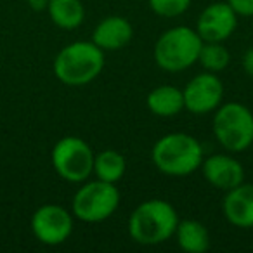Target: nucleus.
I'll list each match as a JSON object with an SVG mask.
<instances>
[{
    "mask_svg": "<svg viewBox=\"0 0 253 253\" xmlns=\"http://www.w3.org/2000/svg\"><path fill=\"white\" fill-rule=\"evenodd\" d=\"M177 224V211L169 201L148 200L132 211L128 232L139 245L155 246L175 234Z\"/></svg>",
    "mask_w": 253,
    "mask_h": 253,
    "instance_id": "1",
    "label": "nucleus"
},
{
    "mask_svg": "<svg viewBox=\"0 0 253 253\" xmlns=\"http://www.w3.org/2000/svg\"><path fill=\"white\" fill-rule=\"evenodd\" d=\"M104 54L94 42H73L61 49L54 59V75L70 87L87 85L101 75Z\"/></svg>",
    "mask_w": 253,
    "mask_h": 253,
    "instance_id": "2",
    "label": "nucleus"
},
{
    "mask_svg": "<svg viewBox=\"0 0 253 253\" xmlns=\"http://www.w3.org/2000/svg\"><path fill=\"white\" fill-rule=\"evenodd\" d=\"M151 156L162 173L186 177L203 163V148L189 134H169L156 142Z\"/></svg>",
    "mask_w": 253,
    "mask_h": 253,
    "instance_id": "3",
    "label": "nucleus"
},
{
    "mask_svg": "<svg viewBox=\"0 0 253 253\" xmlns=\"http://www.w3.org/2000/svg\"><path fill=\"white\" fill-rule=\"evenodd\" d=\"M203 40L189 26H175L165 32L155 45V61L162 70L177 73L198 61Z\"/></svg>",
    "mask_w": 253,
    "mask_h": 253,
    "instance_id": "4",
    "label": "nucleus"
},
{
    "mask_svg": "<svg viewBox=\"0 0 253 253\" xmlns=\"http://www.w3.org/2000/svg\"><path fill=\"white\" fill-rule=\"evenodd\" d=\"M213 134L229 153L245 151L253 144V115L246 106L227 102L213 116Z\"/></svg>",
    "mask_w": 253,
    "mask_h": 253,
    "instance_id": "5",
    "label": "nucleus"
},
{
    "mask_svg": "<svg viewBox=\"0 0 253 253\" xmlns=\"http://www.w3.org/2000/svg\"><path fill=\"white\" fill-rule=\"evenodd\" d=\"M50 158L56 173L68 182H84L94 172L95 155L80 137L68 135L57 141Z\"/></svg>",
    "mask_w": 253,
    "mask_h": 253,
    "instance_id": "6",
    "label": "nucleus"
},
{
    "mask_svg": "<svg viewBox=\"0 0 253 253\" xmlns=\"http://www.w3.org/2000/svg\"><path fill=\"white\" fill-rule=\"evenodd\" d=\"M120 205V193L115 184L94 180L77 191L73 198V213L84 222H101L111 217Z\"/></svg>",
    "mask_w": 253,
    "mask_h": 253,
    "instance_id": "7",
    "label": "nucleus"
},
{
    "mask_svg": "<svg viewBox=\"0 0 253 253\" xmlns=\"http://www.w3.org/2000/svg\"><path fill=\"white\" fill-rule=\"evenodd\" d=\"M32 231L40 243L57 246L73 232V218L66 208L59 205H43L33 213Z\"/></svg>",
    "mask_w": 253,
    "mask_h": 253,
    "instance_id": "8",
    "label": "nucleus"
},
{
    "mask_svg": "<svg viewBox=\"0 0 253 253\" xmlns=\"http://www.w3.org/2000/svg\"><path fill=\"white\" fill-rule=\"evenodd\" d=\"M184 94V108L194 115H205L217 108L224 97V85L220 78L213 73L196 75L186 88Z\"/></svg>",
    "mask_w": 253,
    "mask_h": 253,
    "instance_id": "9",
    "label": "nucleus"
},
{
    "mask_svg": "<svg viewBox=\"0 0 253 253\" xmlns=\"http://www.w3.org/2000/svg\"><path fill=\"white\" fill-rule=\"evenodd\" d=\"M238 26V14L229 2L208 5L198 18L196 32L203 42H224Z\"/></svg>",
    "mask_w": 253,
    "mask_h": 253,
    "instance_id": "10",
    "label": "nucleus"
},
{
    "mask_svg": "<svg viewBox=\"0 0 253 253\" xmlns=\"http://www.w3.org/2000/svg\"><path fill=\"white\" fill-rule=\"evenodd\" d=\"M203 177L210 186L231 191L245 180V172L238 160L225 155H213L203 162Z\"/></svg>",
    "mask_w": 253,
    "mask_h": 253,
    "instance_id": "11",
    "label": "nucleus"
},
{
    "mask_svg": "<svg viewBox=\"0 0 253 253\" xmlns=\"http://www.w3.org/2000/svg\"><path fill=\"white\" fill-rule=\"evenodd\" d=\"M224 215L239 229L253 227V184H239L227 191L222 203Z\"/></svg>",
    "mask_w": 253,
    "mask_h": 253,
    "instance_id": "12",
    "label": "nucleus"
},
{
    "mask_svg": "<svg viewBox=\"0 0 253 253\" xmlns=\"http://www.w3.org/2000/svg\"><path fill=\"white\" fill-rule=\"evenodd\" d=\"M132 25L120 16H109L95 26L92 42L102 50H120L130 42Z\"/></svg>",
    "mask_w": 253,
    "mask_h": 253,
    "instance_id": "13",
    "label": "nucleus"
},
{
    "mask_svg": "<svg viewBox=\"0 0 253 253\" xmlns=\"http://www.w3.org/2000/svg\"><path fill=\"white\" fill-rule=\"evenodd\" d=\"M146 102L149 111L155 113L156 116L169 118L179 115L184 109V94L173 85H160L149 92Z\"/></svg>",
    "mask_w": 253,
    "mask_h": 253,
    "instance_id": "14",
    "label": "nucleus"
},
{
    "mask_svg": "<svg viewBox=\"0 0 253 253\" xmlns=\"http://www.w3.org/2000/svg\"><path fill=\"white\" fill-rule=\"evenodd\" d=\"M177 245L187 253H203L210 248V234L198 220H179L175 229Z\"/></svg>",
    "mask_w": 253,
    "mask_h": 253,
    "instance_id": "15",
    "label": "nucleus"
},
{
    "mask_svg": "<svg viewBox=\"0 0 253 253\" xmlns=\"http://www.w3.org/2000/svg\"><path fill=\"white\" fill-rule=\"evenodd\" d=\"M47 9L54 25L64 30L78 28L85 16L80 0H49Z\"/></svg>",
    "mask_w": 253,
    "mask_h": 253,
    "instance_id": "16",
    "label": "nucleus"
},
{
    "mask_svg": "<svg viewBox=\"0 0 253 253\" xmlns=\"http://www.w3.org/2000/svg\"><path fill=\"white\" fill-rule=\"evenodd\" d=\"M125 158L113 149H106V151L95 155L94 158V173L99 180H104V182H118L125 173Z\"/></svg>",
    "mask_w": 253,
    "mask_h": 253,
    "instance_id": "17",
    "label": "nucleus"
},
{
    "mask_svg": "<svg viewBox=\"0 0 253 253\" xmlns=\"http://www.w3.org/2000/svg\"><path fill=\"white\" fill-rule=\"evenodd\" d=\"M198 61L205 70L215 73V71H222L224 68H227L231 56H229V50L222 45V42H203Z\"/></svg>",
    "mask_w": 253,
    "mask_h": 253,
    "instance_id": "18",
    "label": "nucleus"
},
{
    "mask_svg": "<svg viewBox=\"0 0 253 253\" xmlns=\"http://www.w3.org/2000/svg\"><path fill=\"white\" fill-rule=\"evenodd\" d=\"M191 0H149V7L162 18H175L189 9Z\"/></svg>",
    "mask_w": 253,
    "mask_h": 253,
    "instance_id": "19",
    "label": "nucleus"
},
{
    "mask_svg": "<svg viewBox=\"0 0 253 253\" xmlns=\"http://www.w3.org/2000/svg\"><path fill=\"white\" fill-rule=\"evenodd\" d=\"M238 16H253V0H227Z\"/></svg>",
    "mask_w": 253,
    "mask_h": 253,
    "instance_id": "20",
    "label": "nucleus"
},
{
    "mask_svg": "<svg viewBox=\"0 0 253 253\" xmlns=\"http://www.w3.org/2000/svg\"><path fill=\"white\" fill-rule=\"evenodd\" d=\"M243 68H245L246 73L253 78V47L246 50L245 57H243Z\"/></svg>",
    "mask_w": 253,
    "mask_h": 253,
    "instance_id": "21",
    "label": "nucleus"
}]
</instances>
